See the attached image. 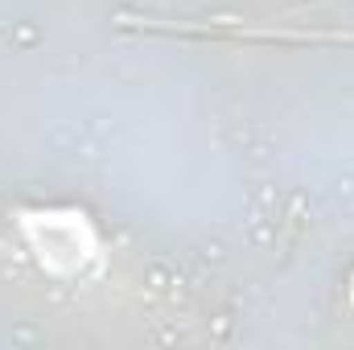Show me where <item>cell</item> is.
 <instances>
[{
	"instance_id": "1",
	"label": "cell",
	"mask_w": 354,
	"mask_h": 350,
	"mask_svg": "<svg viewBox=\"0 0 354 350\" xmlns=\"http://www.w3.org/2000/svg\"><path fill=\"white\" fill-rule=\"evenodd\" d=\"M351 305H354V284H351Z\"/></svg>"
}]
</instances>
